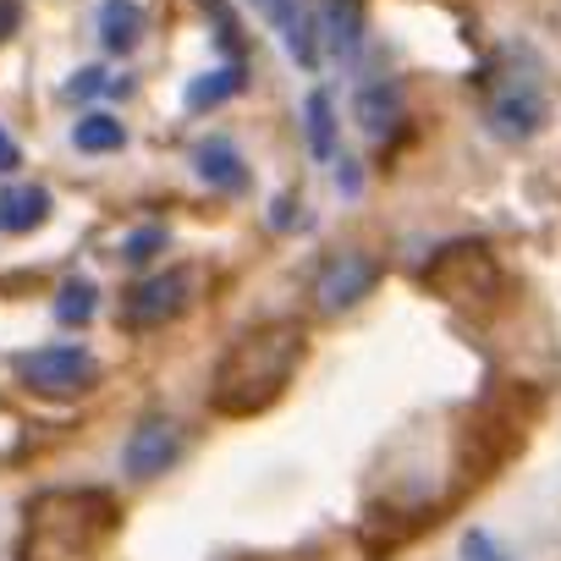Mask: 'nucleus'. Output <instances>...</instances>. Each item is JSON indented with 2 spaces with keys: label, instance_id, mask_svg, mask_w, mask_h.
I'll list each match as a JSON object with an SVG mask.
<instances>
[{
  "label": "nucleus",
  "instance_id": "1",
  "mask_svg": "<svg viewBox=\"0 0 561 561\" xmlns=\"http://www.w3.org/2000/svg\"><path fill=\"white\" fill-rule=\"evenodd\" d=\"M298 358H304V331L298 325H280V320L248 325L215 364V386H209L215 413H231V419L264 413L280 391L293 386Z\"/></svg>",
  "mask_w": 561,
  "mask_h": 561
},
{
  "label": "nucleus",
  "instance_id": "2",
  "mask_svg": "<svg viewBox=\"0 0 561 561\" xmlns=\"http://www.w3.org/2000/svg\"><path fill=\"white\" fill-rule=\"evenodd\" d=\"M116 534V506L105 490H50L34 495L18 534V561H94Z\"/></svg>",
  "mask_w": 561,
  "mask_h": 561
},
{
  "label": "nucleus",
  "instance_id": "3",
  "mask_svg": "<svg viewBox=\"0 0 561 561\" xmlns=\"http://www.w3.org/2000/svg\"><path fill=\"white\" fill-rule=\"evenodd\" d=\"M550 122V94L539 83L534 67H501L490 94H484V127L501 138V144H528L539 138Z\"/></svg>",
  "mask_w": 561,
  "mask_h": 561
},
{
  "label": "nucleus",
  "instance_id": "4",
  "mask_svg": "<svg viewBox=\"0 0 561 561\" xmlns=\"http://www.w3.org/2000/svg\"><path fill=\"white\" fill-rule=\"evenodd\" d=\"M94 380H100L94 353H89V347H72V342H61V347H34V353L18 358V386H28L34 397H50V402L83 397Z\"/></svg>",
  "mask_w": 561,
  "mask_h": 561
},
{
  "label": "nucleus",
  "instance_id": "5",
  "mask_svg": "<svg viewBox=\"0 0 561 561\" xmlns=\"http://www.w3.org/2000/svg\"><path fill=\"white\" fill-rule=\"evenodd\" d=\"M375 280H380L375 253L342 248V253H331V259L314 270V309H320V314H347V309H358V304L375 293Z\"/></svg>",
  "mask_w": 561,
  "mask_h": 561
},
{
  "label": "nucleus",
  "instance_id": "6",
  "mask_svg": "<svg viewBox=\"0 0 561 561\" xmlns=\"http://www.w3.org/2000/svg\"><path fill=\"white\" fill-rule=\"evenodd\" d=\"M193 298V275L187 270H154L144 280H133V293L122 298V320L133 331H154L165 320H176Z\"/></svg>",
  "mask_w": 561,
  "mask_h": 561
},
{
  "label": "nucleus",
  "instance_id": "7",
  "mask_svg": "<svg viewBox=\"0 0 561 561\" xmlns=\"http://www.w3.org/2000/svg\"><path fill=\"white\" fill-rule=\"evenodd\" d=\"M176 462H182V430H176L165 413L138 419L133 435H127V446H122V468H127V479L149 484V479H165Z\"/></svg>",
  "mask_w": 561,
  "mask_h": 561
},
{
  "label": "nucleus",
  "instance_id": "8",
  "mask_svg": "<svg viewBox=\"0 0 561 561\" xmlns=\"http://www.w3.org/2000/svg\"><path fill=\"white\" fill-rule=\"evenodd\" d=\"M397 122H402V89L391 83V78H375V83H364L358 94H353V127L364 133V138H391L397 133Z\"/></svg>",
  "mask_w": 561,
  "mask_h": 561
},
{
  "label": "nucleus",
  "instance_id": "9",
  "mask_svg": "<svg viewBox=\"0 0 561 561\" xmlns=\"http://www.w3.org/2000/svg\"><path fill=\"white\" fill-rule=\"evenodd\" d=\"M193 171H198V182H209L215 193H242V187H248V160H242V149H237L231 138H204V144L193 149Z\"/></svg>",
  "mask_w": 561,
  "mask_h": 561
},
{
  "label": "nucleus",
  "instance_id": "10",
  "mask_svg": "<svg viewBox=\"0 0 561 561\" xmlns=\"http://www.w3.org/2000/svg\"><path fill=\"white\" fill-rule=\"evenodd\" d=\"M50 220V193L34 182H7L0 187V231L7 237H28Z\"/></svg>",
  "mask_w": 561,
  "mask_h": 561
},
{
  "label": "nucleus",
  "instance_id": "11",
  "mask_svg": "<svg viewBox=\"0 0 561 561\" xmlns=\"http://www.w3.org/2000/svg\"><path fill=\"white\" fill-rule=\"evenodd\" d=\"M94 34H100V45L111 56L138 50V39H144V7H138V0H100V7H94Z\"/></svg>",
  "mask_w": 561,
  "mask_h": 561
},
{
  "label": "nucleus",
  "instance_id": "12",
  "mask_svg": "<svg viewBox=\"0 0 561 561\" xmlns=\"http://www.w3.org/2000/svg\"><path fill=\"white\" fill-rule=\"evenodd\" d=\"M320 34H325V56L331 61H353L358 39H364V7L358 0H325L320 7Z\"/></svg>",
  "mask_w": 561,
  "mask_h": 561
},
{
  "label": "nucleus",
  "instance_id": "13",
  "mask_svg": "<svg viewBox=\"0 0 561 561\" xmlns=\"http://www.w3.org/2000/svg\"><path fill=\"white\" fill-rule=\"evenodd\" d=\"M275 28H280V39H287V50H293V61H298V67H314V61H320L325 34H320V18H314V12L287 7V12L275 18Z\"/></svg>",
  "mask_w": 561,
  "mask_h": 561
},
{
  "label": "nucleus",
  "instance_id": "14",
  "mask_svg": "<svg viewBox=\"0 0 561 561\" xmlns=\"http://www.w3.org/2000/svg\"><path fill=\"white\" fill-rule=\"evenodd\" d=\"M94 304H100V293H94V280H83V275H67L61 287H56V325H67V331H83L89 320H94Z\"/></svg>",
  "mask_w": 561,
  "mask_h": 561
},
{
  "label": "nucleus",
  "instance_id": "15",
  "mask_svg": "<svg viewBox=\"0 0 561 561\" xmlns=\"http://www.w3.org/2000/svg\"><path fill=\"white\" fill-rule=\"evenodd\" d=\"M122 144H127V127L111 111H89L72 127V149H83V154H116Z\"/></svg>",
  "mask_w": 561,
  "mask_h": 561
},
{
  "label": "nucleus",
  "instance_id": "16",
  "mask_svg": "<svg viewBox=\"0 0 561 561\" xmlns=\"http://www.w3.org/2000/svg\"><path fill=\"white\" fill-rule=\"evenodd\" d=\"M304 133H309L314 160H336V111H331V94L325 89H314L304 100Z\"/></svg>",
  "mask_w": 561,
  "mask_h": 561
},
{
  "label": "nucleus",
  "instance_id": "17",
  "mask_svg": "<svg viewBox=\"0 0 561 561\" xmlns=\"http://www.w3.org/2000/svg\"><path fill=\"white\" fill-rule=\"evenodd\" d=\"M237 89H242V72H237V67H231V72L220 67V72H204V78L187 83V105H193V111H215V105H226Z\"/></svg>",
  "mask_w": 561,
  "mask_h": 561
},
{
  "label": "nucleus",
  "instance_id": "18",
  "mask_svg": "<svg viewBox=\"0 0 561 561\" xmlns=\"http://www.w3.org/2000/svg\"><path fill=\"white\" fill-rule=\"evenodd\" d=\"M160 248H165V231H160V226H144V231L127 237V259H149V253H160Z\"/></svg>",
  "mask_w": 561,
  "mask_h": 561
},
{
  "label": "nucleus",
  "instance_id": "19",
  "mask_svg": "<svg viewBox=\"0 0 561 561\" xmlns=\"http://www.w3.org/2000/svg\"><path fill=\"white\" fill-rule=\"evenodd\" d=\"M462 561H506V556H501V545L490 534H468L462 539Z\"/></svg>",
  "mask_w": 561,
  "mask_h": 561
},
{
  "label": "nucleus",
  "instance_id": "20",
  "mask_svg": "<svg viewBox=\"0 0 561 561\" xmlns=\"http://www.w3.org/2000/svg\"><path fill=\"white\" fill-rule=\"evenodd\" d=\"M67 89H72V94H105V89H111V78H105L100 67H89V72H78Z\"/></svg>",
  "mask_w": 561,
  "mask_h": 561
},
{
  "label": "nucleus",
  "instance_id": "21",
  "mask_svg": "<svg viewBox=\"0 0 561 561\" xmlns=\"http://www.w3.org/2000/svg\"><path fill=\"white\" fill-rule=\"evenodd\" d=\"M18 160H23V149H18V138H12L7 127H0V176H7V171H18Z\"/></svg>",
  "mask_w": 561,
  "mask_h": 561
},
{
  "label": "nucleus",
  "instance_id": "22",
  "mask_svg": "<svg viewBox=\"0 0 561 561\" xmlns=\"http://www.w3.org/2000/svg\"><path fill=\"white\" fill-rule=\"evenodd\" d=\"M18 18H23V12H18V0H0V39H12V34H18Z\"/></svg>",
  "mask_w": 561,
  "mask_h": 561
},
{
  "label": "nucleus",
  "instance_id": "23",
  "mask_svg": "<svg viewBox=\"0 0 561 561\" xmlns=\"http://www.w3.org/2000/svg\"><path fill=\"white\" fill-rule=\"evenodd\" d=\"M253 7H259V12H270V23H275L280 12H287V7H293V0H253Z\"/></svg>",
  "mask_w": 561,
  "mask_h": 561
}]
</instances>
